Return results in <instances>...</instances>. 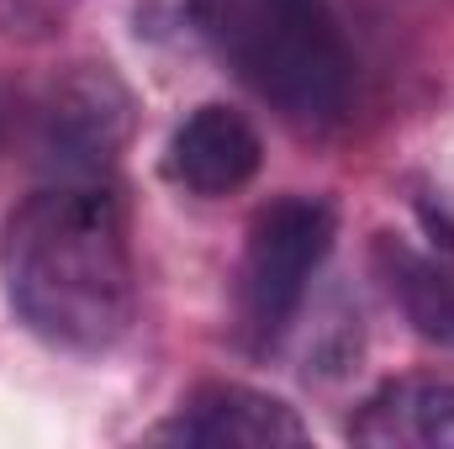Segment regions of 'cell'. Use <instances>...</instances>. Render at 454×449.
Returning <instances> with one entry per match:
<instances>
[{
	"instance_id": "5",
	"label": "cell",
	"mask_w": 454,
	"mask_h": 449,
	"mask_svg": "<svg viewBox=\"0 0 454 449\" xmlns=\"http://www.w3.org/2000/svg\"><path fill=\"white\" fill-rule=\"evenodd\" d=\"M159 445H254V449H280V445H307L312 429L301 413L259 386L243 381H201L169 423L153 429Z\"/></svg>"
},
{
	"instance_id": "3",
	"label": "cell",
	"mask_w": 454,
	"mask_h": 449,
	"mask_svg": "<svg viewBox=\"0 0 454 449\" xmlns=\"http://www.w3.org/2000/svg\"><path fill=\"white\" fill-rule=\"evenodd\" d=\"M339 238V212L328 196H275L254 212L238 275H232V323L248 354H270L307 307L317 270Z\"/></svg>"
},
{
	"instance_id": "9",
	"label": "cell",
	"mask_w": 454,
	"mask_h": 449,
	"mask_svg": "<svg viewBox=\"0 0 454 449\" xmlns=\"http://www.w3.org/2000/svg\"><path fill=\"white\" fill-rule=\"evenodd\" d=\"M85 0H0V32L11 43H53Z\"/></svg>"
},
{
	"instance_id": "7",
	"label": "cell",
	"mask_w": 454,
	"mask_h": 449,
	"mask_svg": "<svg viewBox=\"0 0 454 449\" xmlns=\"http://www.w3.org/2000/svg\"><path fill=\"white\" fill-rule=\"evenodd\" d=\"M364 449H454V375H391L348 418Z\"/></svg>"
},
{
	"instance_id": "4",
	"label": "cell",
	"mask_w": 454,
	"mask_h": 449,
	"mask_svg": "<svg viewBox=\"0 0 454 449\" xmlns=\"http://www.w3.org/2000/svg\"><path fill=\"white\" fill-rule=\"evenodd\" d=\"M137 101L112 64L64 69L37 106V154L59 180H106L132 138Z\"/></svg>"
},
{
	"instance_id": "2",
	"label": "cell",
	"mask_w": 454,
	"mask_h": 449,
	"mask_svg": "<svg viewBox=\"0 0 454 449\" xmlns=\"http://www.w3.org/2000/svg\"><path fill=\"white\" fill-rule=\"evenodd\" d=\"M212 53L296 132H333L354 101V53L328 0H191Z\"/></svg>"
},
{
	"instance_id": "1",
	"label": "cell",
	"mask_w": 454,
	"mask_h": 449,
	"mask_svg": "<svg viewBox=\"0 0 454 449\" xmlns=\"http://www.w3.org/2000/svg\"><path fill=\"white\" fill-rule=\"evenodd\" d=\"M0 286L27 334L106 354L137 318L132 227L112 180H53L0 227Z\"/></svg>"
},
{
	"instance_id": "6",
	"label": "cell",
	"mask_w": 454,
	"mask_h": 449,
	"mask_svg": "<svg viewBox=\"0 0 454 449\" xmlns=\"http://www.w3.org/2000/svg\"><path fill=\"white\" fill-rule=\"evenodd\" d=\"M259 164H264V143L254 122L223 101L196 106L169 132L164 148V175L191 196H232L259 175Z\"/></svg>"
},
{
	"instance_id": "8",
	"label": "cell",
	"mask_w": 454,
	"mask_h": 449,
	"mask_svg": "<svg viewBox=\"0 0 454 449\" xmlns=\"http://www.w3.org/2000/svg\"><path fill=\"white\" fill-rule=\"evenodd\" d=\"M375 275L386 280L391 302L402 307V318L412 323V334L454 349V264L444 254H423L396 232H375L370 243Z\"/></svg>"
}]
</instances>
